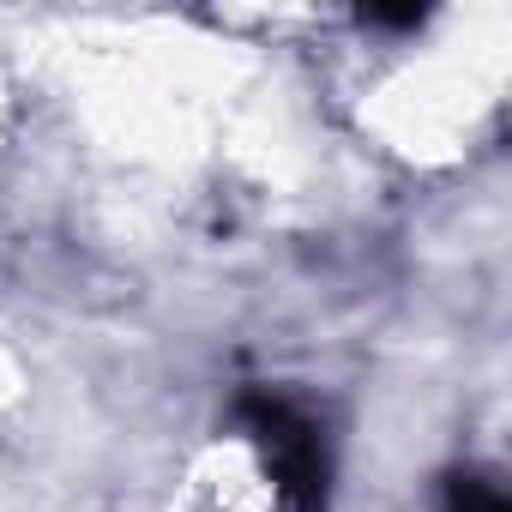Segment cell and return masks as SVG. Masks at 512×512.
Wrapping results in <instances>:
<instances>
[{
    "mask_svg": "<svg viewBox=\"0 0 512 512\" xmlns=\"http://www.w3.org/2000/svg\"><path fill=\"white\" fill-rule=\"evenodd\" d=\"M235 416L253 434V446H260L266 470L278 476L284 500L296 512H320L326 506V440H320V428L278 392H247L235 404Z\"/></svg>",
    "mask_w": 512,
    "mask_h": 512,
    "instance_id": "obj_1",
    "label": "cell"
},
{
    "mask_svg": "<svg viewBox=\"0 0 512 512\" xmlns=\"http://www.w3.org/2000/svg\"><path fill=\"white\" fill-rule=\"evenodd\" d=\"M446 512H512V506H506V494H500L488 476L464 470V476L446 482Z\"/></svg>",
    "mask_w": 512,
    "mask_h": 512,
    "instance_id": "obj_2",
    "label": "cell"
},
{
    "mask_svg": "<svg viewBox=\"0 0 512 512\" xmlns=\"http://www.w3.org/2000/svg\"><path fill=\"white\" fill-rule=\"evenodd\" d=\"M362 19H368V25H398V31H404V25H422V7H362Z\"/></svg>",
    "mask_w": 512,
    "mask_h": 512,
    "instance_id": "obj_3",
    "label": "cell"
}]
</instances>
